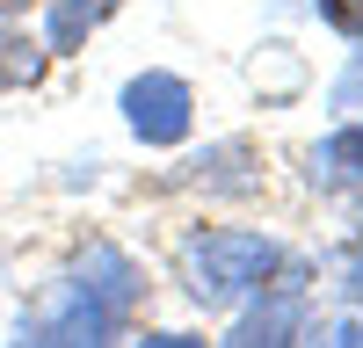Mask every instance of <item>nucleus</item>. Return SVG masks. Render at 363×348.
I'll use <instances>...</instances> for the list:
<instances>
[{"label": "nucleus", "instance_id": "1", "mask_svg": "<svg viewBox=\"0 0 363 348\" xmlns=\"http://www.w3.org/2000/svg\"><path fill=\"white\" fill-rule=\"evenodd\" d=\"M138 305H145V269L116 240H95L37 305L15 319L8 348H116Z\"/></svg>", "mask_w": 363, "mask_h": 348}, {"label": "nucleus", "instance_id": "2", "mask_svg": "<svg viewBox=\"0 0 363 348\" xmlns=\"http://www.w3.org/2000/svg\"><path fill=\"white\" fill-rule=\"evenodd\" d=\"M284 276V247L269 232H247V225H218V232H196L182 247V283L203 312H225V305H247L262 298L269 283Z\"/></svg>", "mask_w": 363, "mask_h": 348}, {"label": "nucleus", "instance_id": "3", "mask_svg": "<svg viewBox=\"0 0 363 348\" xmlns=\"http://www.w3.org/2000/svg\"><path fill=\"white\" fill-rule=\"evenodd\" d=\"M124 124L138 145H182L196 131V95H189V80L182 73H131L124 80Z\"/></svg>", "mask_w": 363, "mask_h": 348}, {"label": "nucleus", "instance_id": "4", "mask_svg": "<svg viewBox=\"0 0 363 348\" xmlns=\"http://www.w3.org/2000/svg\"><path fill=\"white\" fill-rule=\"evenodd\" d=\"M298 327H306V298H298V283H277L262 305L240 312V327H233L225 348H291Z\"/></svg>", "mask_w": 363, "mask_h": 348}, {"label": "nucleus", "instance_id": "5", "mask_svg": "<svg viewBox=\"0 0 363 348\" xmlns=\"http://www.w3.org/2000/svg\"><path fill=\"white\" fill-rule=\"evenodd\" d=\"M116 8H124V0H51V8H44V51H51V58L80 51Z\"/></svg>", "mask_w": 363, "mask_h": 348}, {"label": "nucleus", "instance_id": "6", "mask_svg": "<svg viewBox=\"0 0 363 348\" xmlns=\"http://www.w3.org/2000/svg\"><path fill=\"white\" fill-rule=\"evenodd\" d=\"M313 182H356V189H363V124H342L335 138H320Z\"/></svg>", "mask_w": 363, "mask_h": 348}, {"label": "nucleus", "instance_id": "7", "mask_svg": "<svg viewBox=\"0 0 363 348\" xmlns=\"http://www.w3.org/2000/svg\"><path fill=\"white\" fill-rule=\"evenodd\" d=\"M44 37L29 44L22 29H0V87H37V73H44Z\"/></svg>", "mask_w": 363, "mask_h": 348}, {"label": "nucleus", "instance_id": "8", "mask_svg": "<svg viewBox=\"0 0 363 348\" xmlns=\"http://www.w3.org/2000/svg\"><path fill=\"white\" fill-rule=\"evenodd\" d=\"M327 102H335V109L349 116V124H363V51L342 66V80H335V95H327Z\"/></svg>", "mask_w": 363, "mask_h": 348}, {"label": "nucleus", "instance_id": "9", "mask_svg": "<svg viewBox=\"0 0 363 348\" xmlns=\"http://www.w3.org/2000/svg\"><path fill=\"white\" fill-rule=\"evenodd\" d=\"M313 8H320V22H327V29H342V37L363 51V0H313Z\"/></svg>", "mask_w": 363, "mask_h": 348}, {"label": "nucleus", "instance_id": "10", "mask_svg": "<svg viewBox=\"0 0 363 348\" xmlns=\"http://www.w3.org/2000/svg\"><path fill=\"white\" fill-rule=\"evenodd\" d=\"M306 348H363V319H320Z\"/></svg>", "mask_w": 363, "mask_h": 348}, {"label": "nucleus", "instance_id": "11", "mask_svg": "<svg viewBox=\"0 0 363 348\" xmlns=\"http://www.w3.org/2000/svg\"><path fill=\"white\" fill-rule=\"evenodd\" d=\"M131 348H211V341H196V334H138Z\"/></svg>", "mask_w": 363, "mask_h": 348}, {"label": "nucleus", "instance_id": "12", "mask_svg": "<svg viewBox=\"0 0 363 348\" xmlns=\"http://www.w3.org/2000/svg\"><path fill=\"white\" fill-rule=\"evenodd\" d=\"M349 298H356V305H363V247H356V254H349Z\"/></svg>", "mask_w": 363, "mask_h": 348}]
</instances>
